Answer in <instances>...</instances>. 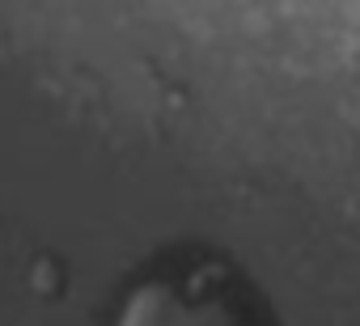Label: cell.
Here are the masks:
<instances>
[{
    "instance_id": "1",
    "label": "cell",
    "mask_w": 360,
    "mask_h": 326,
    "mask_svg": "<svg viewBox=\"0 0 360 326\" xmlns=\"http://www.w3.org/2000/svg\"><path fill=\"white\" fill-rule=\"evenodd\" d=\"M119 326H255L246 305L208 284H144Z\"/></svg>"
}]
</instances>
